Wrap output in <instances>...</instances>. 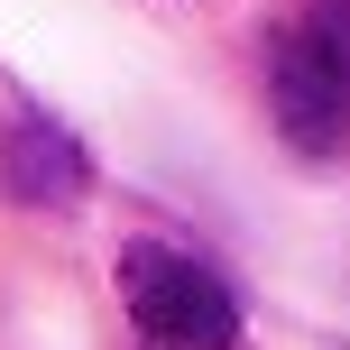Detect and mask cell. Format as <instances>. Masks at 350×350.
Returning a JSON list of instances; mask_svg holds the SVG:
<instances>
[{"label":"cell","instance_id":"6da1fadb","mask_svg":"<svg viewBox=\"0 0 350 350\" xmlns=\"http://www.w3.org/2000/svg\"><path fill=\"white\" fill-rule=\"evenodd\" d=\"M120 304H129L139 350H230L240 341V295L193 249H166V240L120 249Z\"/></svg>","mask_w":350,"mask_h":350},{"label":"cell","instance_id":"7a4b0ae2","mask_svg":"<svg viewBox=\"0 0 350 350\" xmlns=\"http://www.w3.org/2000/svg\"><path fill=\"white\" fill-rule=\"evenodd\" d=\"M267 111L295 157H350V74L304 10L267 37Z\"/></svg>","mask_w":350,"mask_h":350},{"label":"cell","instance_id":"3957f363","mask_svg":"<svg viewBox=\"0 0 350 350\" xmlns=\"http://www.w3.org/2000/svg\"><path fill=\"white\" fill-rule=\"evenodd\" d=\"M83 185H92V157L74 129H55L46 111H10L0 120V193L10 203L65 212V203H83Z\"/></svg>","mask_w":350,"mask_h":350},{"label":"cell","instance_id":"277c9868","mask_svg":"<svg viewBox=\"0 0 350 350\" xmlns=\"http://www.w3.org/2000/svg\"><path fill=\"white\" fill-rule=\"evenodd\" d=\"M304 18L323 28V46L341 55V74H350V0H304Z\"/></svg>","mask_w":350,"mask_h":350}]
</instances>
